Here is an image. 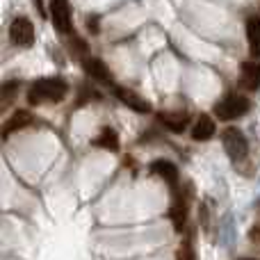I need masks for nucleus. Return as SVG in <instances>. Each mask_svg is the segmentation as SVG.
<instances>
[{
  "label": "nucleus",
  "mask_w": 260,
  "mask_h": 260,
  "mask_svg": "<svg viewBox=\"0 0 260 260\" xmlns=\"http://www.w3.org/2000/svg\"><path fill=\"white\" fill-rule=\"evenodd\" d=\"M244 260H253V258H244Z\"/></svg>",
  "instance_id": "412c9836"
},
{
  "label": "nucleus",
  "mask_w": 260,
  "mask_h": 260,
  "mask_svg": "<svg viewBox=\"0 0 260 260\" xmlns=\"http://www.w3.org/2000/svg\"><path fill=\"white\" fill-rule=\"evenodd\" d=\"M94 146H101L105 151H119V135L114 128H103L94 139Z\"/></svg>",
  "instance_id": "2eb2a0df"
},
{
  "label": "nucleus",
  "mask_w": 260,
  "mask_h": 260,
  "mask_svg": "<svg viewBox=\"0 0 260 260\" xmlns=\"http://www.w3.org/2000/svg\"><path fill=\"white\" fill-rule=\"evenodd\" d=\"M251 240L253 242H256V240L260 242V229H251Z\"/></svg>",
  "instance_id": "aec40b11"
},
{
  "label": "nucleus",
  "mask_w": 260,
  "mask_h": 260,
  "mask_svg": "<svg viewBox=\"0 0 260 260\" xmlns=\"http://www.w3.org/2000/svg\"><path fill=\"white\" fill-rule=\"evenodd\" d=\"M35 121V117H32L27 110H16V112L12 114V117L5 121V126H3V139H7L12 133H16V130H23V128H27L30 123Z\"/></svg>",
  "instance_id": "4468645a"
},
{
  "label": "nucleus",
  "mask_w": 260,
  "mask_h": 260,
  "mask_svg": "<svg viewBox=\"0 0 260 260\" xmlns=\"http://www.w3.org/2000/svg\"><path fill=\"white\" fill-rule=\"evenodd\" d=\"M240 82H242V87L249 91L260 89V59H249V62L242 64Z\"/></svg>",
  "instance_id": "9b49d317"
},
{
  "label": "nucleus",
  "mask_w": 260,
  "mask_h": 260,
  "mask_svg": "<svg viewBox=\"0 0 260 260\" xmlns=\"http://www.w3.org/2000/svg\"><path fill=\"white\" fill-rule=\"evenodd\" d=\"M249 108H251V103H249L247 96L238 94V91H231L224 99L217 101L212 114H215V119H219V121H235V119L244 117V114L249 112Z\"/></svg>",
  "instance_id": "f03ea898"
},
{
  "label": "nucleus",
  "mask_w": 260,
  "mask_h": 260,
  "mask_svg": "<svg viewBox=\"0 0 260 260\" xmlns=\"http://www.w3.org/2000/svg\"><path fill=\"white\" fill-rule=\"evenodd\" d=\"M99 16H87V30L91 32V35H99L101 32V25H99Z\"/></svg>",
  "instance_id": "a211bd4d"
},
{
  "label": "nucleus",
  "mask_w": 260,
  "mask_h": 260,
  "mask_svg": "<svg viewBox=\"0 0 260 260\" xmlns=\"http://www.w3.org/2000/svg\"><path fill=\"white\" fill-rule=\"evenodd\" d=\"M85 48H87L85 41H82V39H76V55H82V53H85Z\"/></svg>",
  "instance_id": "6ab92c4d"
},
{
  "label": "nucleus",
  "mask_w": 260,
  "mask_h": 260,
  "mask_svg": "<svg viewBox=\"0 0 260 260\" xmlns=\"http://www.w3.org/2000/svg\"><path fill=\"white\" fill-rule=\"evenodd\" d=\"M215 133H217V123L210 114H201V117H197L192 130H189V135H192L194 142H208V139L215 137Z\"/></svg>",
  "instance_id": "1a4fd4ad"
},
{
  "label": "nucleus",
  "mask_w": 260,
  "mask_h": 260,
  "mask_svg": "<svg viewBox=\"0 0 260 260\" xmlns=\"http://www.w3.org/2000/svg\"><path fill=\"white\" fill-rule=\"evenodd\" d=\"M18 89V82H5V87H3V101H5V105H7V101L12 99V94Z\"/></svg>",
  "instance_id": "f3484780"
},
{
  "label": "nucleus",
  "mask_w": 260,
  "mask_h": 260,
  "mask_svg": "<svg viewBox=\"0 0 260 260\" xmlns=\"http://www.w3.org/2000/svg\"><path fill=\"white\" fill-rule=\"evenodd\" d=\"M247 44L251 59H260V14L247 18Z\"/></svg>",
  "instance_id": "f8f14e48"
},
{
  "label": "nucleus",
  "mask_w": 260,
  "mask_h": 260,
  "mask_svg": "<svg viewBox=\"0 0 260 260\" xmlns=\"http://www.w3.org/2000/svg\"><path fill=\"white\" fill-rule=\"evenodd\" d=\"M9 39L18 48H30L35 44V25H32L30 18H25V16L14 18L12 25H9Z\"/></svg>",
  "instance_id": "20e7f679"
},
{
  "label": "nucleus",
  "mask_w": 260,
  "mask_h": 260,
  "mask_svg": "<svg viewBox=\"0 0 260 260\" xmlns=\"http://www.w3.org/2000/svg\"><path fill=\"white\" fill-rule=\"evenodd\" d=\"M176 260H197V249H194V238L192 235L183 238L178 251H176Z\"/></svg>",
  "instance_id": "dca6fc26"
},
{
  "label": "nucleus",
  "mask_w": 260,
  "mask_h": 260,
  "mask_svg": "<svg viewBox=\"0 0 260 260\" xmlns=\"http://www.w3.org/2000/svg\"><path fill=\"white\" fill-rule=\"evenodd\" d=\"M82 64H85L87 76H89L94 82H99V85L114 87V82H112V73H110L108 64H105L103 59H99V57H85V62H82Z\"/></svg>",
  "instance_id": "6e6552de"
},
{
  "label": "nucleus",
  "mask_w": 260,
  "mask_h": 260,
  "mask_svg": "<svg viewBox=\"0 0 260 260\" xmlns=\"http://www.w3.org/2000/svg\"><path fill=\"white\" fill-rule=\"evenodd\" d=\"M50 21L59 35L71 32V7L67 0H50Z\"/></svg>",
  "instance_id": "39448f33"
},
{
  "label": "nucleus",
  "mask_w": 260,
  "mask_h": 260,
  "mask_svg": "<svg viewBox=\"0 0 260 260\" xmlns=\"http://www.w3.org/2000/svg\"><path fill=\"white\" fill-rule=\"evenodd\" d=\"M69 94V85L62 78H41L35 80L27 89V103L30 105H53L62 103Z\"/></svg>",
  "instance_id": "f257e3e1"
},
{
  "label": "nucleus",
  "mask_w": 260,
  "mask_h": 260,
  "mask_svg": "<svg viewBox=\"0 0 260 260\" xmlns=\"http://www.w3.org/2000/svg\"><path fill=\"white\" fill-rule=\"evenodd\" d=\"M187 197H185L180 189H174V201H171V210H169V217H171V224L178 233H183L185 229V221H187Z\"/></svg>",
  "instance_id": "0eeeda50"
},
{
  "label": "nucleus",
  "mask_w": 260,
  "mask_h": 260,
  "mask_svg": "<svg viewBox=\"0 0 260 260\" xmlns=\"http://www.w3.org/2000/svg\"><path fill=\"white\" fill-rule=\"evenodd\" d=\"M221 144H224V151L229 153V157H231V160H235V162L244 160V157L249 155L247 137H244L242 130L235 128V126L224 128V133H221Z\"/></svg>",
  "instance_id": "7ed1b4c3"
},
{
  "label": "nucleus",
  "mask_w": 260,
  "mask_h": 260,
  "mask_svg": "<svg viewBox=\"0 0 260 260\" xmlns=\"http://www.w3.org/2000/svg\"><path fill=\"white\" fill-rule=\"evenodd\" d=\"M157 119H160V123L165 128H169L171 133H185L189 126V114L187 112H160L157 114Z\"/></svg>",
  "instance_id": "ddd939ff"
},
{
  "label": "nucleus",
  "mask_w": 260,
  "mask_h": 260,
  "mask_svg": "<svg viewBox=\"0 0 260 260\" xmlns=\"http://www.w3.org/2000/svg\"><path fill=\"white\" fill-rule=\"evenodd\" d=\"M112 89H114V96H117V99L121 101L126 108L133 110V112H139V114H148V112H151V105H148V101L142 99L137 91L128 89V87H119V85H114Z\"/></svg>",
  "instance_id": "423d86ee"
},
{
  "label": "nucleus",
  "mask_w": 260,
  "mask_h": 260,
  "mask_svg": "<svg viewBox=\"0 0 260 260\" xmlns=\"http://www.w3.org/2000/svg\"><path fill=\"white\" fill-rule=\"evenodd\" d=\"M151 174L155 176V178H160V180H165L167 185H171V187L176 189V185H178V167L174 165V162H169V160H155L151 165Z\"/></svg>",
  "instance_id": "9d476101"
}]
</instances>
